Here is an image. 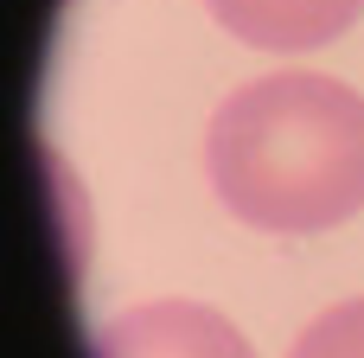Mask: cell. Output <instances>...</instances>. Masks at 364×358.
<instances>
[{
	"instance_id": "3957f363",
	"label": "cell",
	"mask_w": 364,
	"mask_h": 358,
	"mask_svg": "<svg viewBox=\"0 0 364 358\" xmlns=\"http://www.w3.org/2000/svg\"><path fill=\"white\" fill-rule=\"evenodd\" d=\"M211 19L256 51H320L358 26L364 0H205Z\"/></svg>"
},
{
	"instance_id": "6da1fadb",
	"label": "cell",
	"mask_w": 364,
	"mask_h": 358,
	"mask_svg": "<svg viewBox=\"0 0 364 358\" xmlns=\"http://www.w3.org/2000/svg\"><path fill=\"white\" fill-rule=\"evenodd\" d=\"M205 179L230 218L314 237L364 211V96L320 70L230 90L205 128Z\"/></svg>"
},
{
	"instance_id": "277c9868",
	"label": "cell",
	"mask_w": 364,
	"mask_h": 358,
	"mask_svg": "<svg viewBox=\"0 0 364 358\" xmlns=\"http://www.w3.org/2000/svg\"><path fill=\"white\" fill-rule=\"evenodd\" d=\"M288 358H364V295L307 320V333L288 346Z\"/></svg>"
},
{
	"instance_id": "7a4b0ae2",
	"label": "cell",
	"mask_w": 364,
	"mask_h": 358,
	"mask_svg": "<svg viewBox=\"0 0 364 358\" xmlns=\"http://www.w3.org/2000/svg\"><path fill=\"white\" fill-rule=\"evenodd\" d=\"M90 358H256L250 339L205 301H147L115 314Z\"/></svg>"
}]
</instances>
